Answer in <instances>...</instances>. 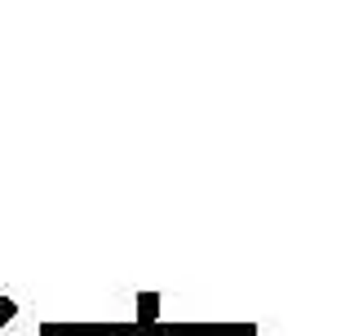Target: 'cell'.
<instances>
[{
  "instance_id": "obj_1",
  "label": "cell",
  "mask_w": 354,
  "mask_h": 336,
  "mask_svg": "<svg viewBox=\"0 0 354 336\" xmlns=\"http://www.w3.org/2000/svg\"><path fill=\"white\" fill-rule=\"evenodd\" d=\"M147 336H257L252 323H155Z\"/></svg>"
},
{
  "instance_id": "obj_2",
  "label": "cell",
  "mask_w": 354,
  "mask_h": 336,
  "mask_svg": "<svg viewBox=\"0 0 354 336\" xmlns=\"http://www.w3.org/2000/svg\"><path fill=\"white\" fill-rule=\"evenodd\" d=\"M138 323H40V336H138Z\"/></svg>"
},
{
  "instance_id": "obj_3",
  "label": "cell",
  "mask_w": 354,
  "mask_h": 336,
  "mask_svg": "<svg viewBox=\"0 0 354 336\" xmlns=\"http://www.w3.org/2000/svg\"><path fill=\"white\" fill-rule=\"evenodd\" d=\"M155 315H160V297H155V292H142V297H138V328L151 332L155 323H160Z\"/></svg>"
},
{
  "instance_id": "obj_4",
  "label": "cell",
  "mask_w": 354,
  "mask_h": 336,
  "mask_svg": "<svg viewBox=\"0 0 354 336\" xmlns=\"http://www.w3.org/2000/svg\"><path fill=\"white\" fill-rule=\"evenodd\" d=\"M14 315H18V306H14V301H9V297H5V301H0V328H5V323H9V319H14Z\"/></svg>"
}]
</instances>
